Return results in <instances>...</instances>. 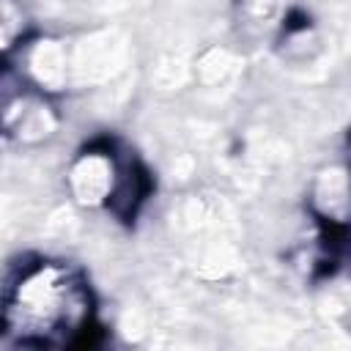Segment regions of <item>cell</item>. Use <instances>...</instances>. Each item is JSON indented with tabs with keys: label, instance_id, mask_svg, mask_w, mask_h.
<instances>
[{
	"label": "cell",
	"instance_id": "cell-2",
	"mask_svg": "<svg viewBox=\"0 0 351 351\" xmlns=\"http://www.w3.org/2000/svg\"><path fill=\"white\" fill-rule=\"evenodd\" d=\"M123 165L115 159L112 151L107 148H88L85 154L77 156L69 173V184L74 197L82 206H110L118 178H121Z\"/></svg>",
	"mask_w": 351,
	"mask_h": 351
},
{
	"label": "cell",
	"instance_id": "cell-1",
	"mask_svg": "<svg viewBox=\"0 0 351 351\" xmlns=\"http://www.w3.org/2000/svg\"><path fill=\"white\" fill-rule=\"evenodd\" d=\"M93 324V293L63 261H36L16 271L3 299V329L16 346L60 348Z\"/></svg>",
	"mask_w": 351,
	"mask_h": 351
}]
</instances>
